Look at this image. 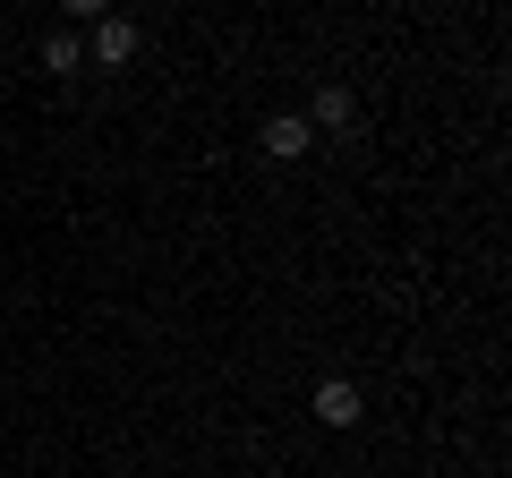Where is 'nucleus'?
Listing matches in <instances>:
<instances>
[{"label": "nucleus", "mask_w": 512, "mask_h": 478, "mask_svg": "<svg viewBox=\"0 0 512 478\" xmlns=\"http://www.w3.org/2000/svg\"><path fill=\"white\" fill-rule=\"evenodd\" d=\"M256 146L274 154V163H299V154L316 146V129H308V120H299V111H282V120H265V129H256Z\"/></svg>", "instance_id": "nucleus-1"}, {"label": "nucleus", "mask_w": 512, "mask_h": 478, "mask_svg": "<svg viewBox=\"0 0 512 478\" xmlns=\"http://www.w3.org/2000/svg\"><path fill=\"white\" fill-rule=\"evenodd\" d=\"M94 60H103V69H128V60H137V26L128 18H94V43H86Z\"/></svg>", "instance_id": "nucleus-2"}, {"label": "nucleus", "mask_w": 512, "mask_h": 478, "mask_svg": "<svg viewBox=\"0 0 512 478\" xmlns=\"http://www.w3.org/2000/svg\"><path fill=\"white\" fill-rule=\"evenodd\" d=\"M350 120H359V103H350V86H316V103H308V129H316V137H342Z\"/></svg>", "instance_id": "nucleus-3"}, {"label": "nucleus", "mask_w": 512, "mask_h": 478, "mask_svg": "<svg viewBox=\"0 0 512 478\" xmlns=\"http://www.w3.org/2000/svg\"><path fill=\"white\" fill-rule=\"evenodd\" d=\"M316 419H325V427H359V419H367L359 385H342V376H325V385H316Z\"/></svg>", "instance_id": "nucleus-4"}, {"label": "nucleus", "mask_w": 512, "mask_h": 478, "mask_svg": "<svg viewBox=\"0 0 512 478\" xmlns=\"http://www.w3.org/2000/svg\"><path fill=\"white\" fill-rule=\"evenodd\" d=\"M77 60H86V43H77V35H52V43H43V69H52V77H69Z\"/></svg>", "instance_id": "nucleus-5"}, {"label": "nucleus", "mask_w": 512, "mask_h": 478, "mask_svg": "<svg viewBox=\"0 0 512 478\" xmlns=\"http://www.w3.org/2000/svg\"><path fill=\"white\" fill-rule=\"evenodd\" d=\"M69 18H111V0H60Z\"/></svg>", "instance_id": "nucleus-6"}]
</instances>
